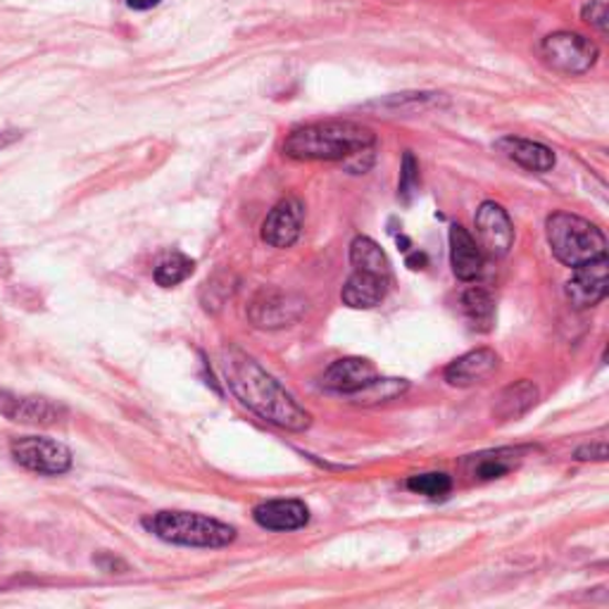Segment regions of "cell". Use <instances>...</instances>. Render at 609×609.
<instances>
[{"mask_svg":"<svg viewBox=\"0 0 609 609\" xmlns=\"http://www.w3.org/2000/svg\"><path fill=\"white\" fill-rule=\"evenodd\" d=\"M222 374L236 398L260 419L286 431H304L310 426V413H304L293 395L243 350H224Z\"/></svg>","mask_w":609,"mask_h":609,"instance_id":"6da1fadb","label":"cell"},{"mask_svg":"<svg viewBox=\"0 0 609 609\" xmlns=\"http://www.w3.org/2000/svg\"><path fill=\"white\" fill-rule=\"evenodd\" d=\"M376 136L357 121H319L286 136L284 152L291 160H350L374 148Z\"/></svg>","mask_w":609,"mask_h":609,"instance_id":"7a4b0ae2","label":"cell"},{"mask_svg":"<svg viewBox=\"0 0 609 609\" xmlns=\"http://www.w3.org/2000/svg\"><path fill=\"white\" fill-rule=\"evenodd\" d=\"M551 250L562 265L581 267L607 257V238L600 228L571 212H555L545 222Z\"/></svg>","mask_w":609,"mask_h":609,"instance_id":"3957f363","label":"cell"},{"mask_svg":"<svg viewBox=\"0 0 609 609\" xmlns=\"http://www.w3.org/2000/svg\"><path fill=\"white\" fill-rule=\"evenodd\" d=\"M143 526L167 543L186 547H226L236 538L234 526L191 512H158L146 516Z\"/></svg>","mask_w":609,"mask_h":609,"instance_id":"277c9868","label":"cell"},{"mask_svg":"<svg viewBox=\"0 0 609 609\" xmlns=\"http://www.w3.org/2000/svg\"><path fill=\"white\" fill-rule=\"evenodd\" d=\"M598 45L584 34L574 32H555L547 34L541 43L543 63L553 72L578 76L586 74L598 63Z\"/></svg>","mask_w":609,"mask_h":609,"instance_id":"5b68a950","label":"cell"},{"mask_svg":"<svg viewBox=\"0 0 609 609\" xmlns=\"http://www.w3.org/2000/svg\"><path fill=\"white\" fill-rule=\"evenodd\" d=\"M10 455L20 467L43 477H60L72 469V450L65 444H57V440L51 438H14L10 444Z\"/></svg>","mask_w":609,"mask_h":609,"instance_id":"8992f818","label":"cell"},{"mask_svg":"<svg viewBox=\"0 0 609 609\" xmlns=\"http://www.w3.org/2000/svg\"><path fill=\"white\" fill-rule=\"evenodd\" d=\"M308 310V302L279 288H265L248 304V317L257 329H284L296 324Z\"/></svg>","mask_w":609,"mask_h":609,"instance_id":"52a82bcc","label":"cell"},{"mask_svg":"<svg viewBox=\"0 0 609 609\" xmlns=\"http://www.w3.org/2000/svg\"><path fill=\"white\" fill-rule=\"evenodd\" d=\"M474 226H477L474 241L479 243L483 255L500 260V257H505L510 253L514 243V226L505 207L493 201L481 203V207L477 210Z\"/></svg>","mask_w":609,"mask_h":609,"instance_id":"ba28073f","label":"cell"},{"mask_svg":"<svg viewBox=\"0 0 609 609\" xmlns=\"http://www.w3.org/2000/svg\"><path fill=\"white\" fill-rule=\"evenodd\" d=\"M607 286H609V265H607V257H600V260L574 267L571 279L565 286V298L576 310L596 308V304H600L607 298Z\"/></svg>","mask_w":609,"mask_h":609,"instance_id":"9c48e42d","label":"cell"},{"mask_svg":"<svg viewBox=\"0 0 609 609\" xmlns=\"http://www.w3.org/2000/svg\"><path fill=\"white\" fill-rule=\"evenodd\" d=\"M0 415L18 424L53 426L67 415L63 405H55L45 398H29L10 391H0Z\"/></svg>","mask_w":609,"mask_h":609,"instance_id":"30bf717a","label":"cell"},{"mask_svg":"<svg viewBox=\"0 0 609 609\" xmlns=\"http://www.w3.org/2000/svg\"><path fill=\"white\" fill-rule=\"evenodd\" d=\"M304 207L296 197H286L263 222V241L271 248H291L302 234Z\"/></svg>","mask_w":609,"mask_h":609,"instance_id":"8fae6325","label":"cell"},{"mask_svg":"<svg viewBox=\"0 0 609 609\" xmlns=\"http://www.w3.org/2000/svg\"><path fill=\"white\" fill-rule=\"evenodd\" d=\"M500 364V357L491 348H477L469 350L467 355L457 357L446 367V381L455 388H469L474 384H481L483 378H489Z\"/></svg>","mask_w":609,"mask_h":609,"instance_id":"7c38bea8","label":"cell"},{"mask_svg":"<svg viewBox=\"0 0 609 609\" xmlns=\"http://www.w3.org/2000/svg\"><path fill=\"white\" fill-rule=\"evenodd\" d=\"M526 450L524 448H498L479 455H469L464 460L467 477L474 481H495L507 477L510 471L522 464Z\"/></svg>","mask_w":609,"mask_h":609,"instance_id":"4fadbf2b","label":"cell"},{"mask_svg":"<svg viewBox=\"0 0 609 609\" xmlns=\"http://www.w3.org/2000/svg\"><path fill=\"white\" fill-rule=\"evenodd\" d=\"M372 378H376V367L370 360L362 357H343L331 364V367L322 376V386L333 393H343V395H353L360 388L370 384Z\"/></svg>","mask_w":609,"mask_h":609,"instance_id":"5bb4252c","label":"cell"},{"mask_svg":"<svg viewBox=\"0 0 609 609\" xmlns=\"http://www.w3.org/2000/svg\"><path fill=\"white\" fill-rule=\"evenodd\" d=\"M450 265L460 281H474L483 271V253L462 224L450 226Z\"/></svg>","mask_w":609,"mask_h":609,"instance_id":"9a60e30c","label":"cell"},{"mask_svg":"<svg viewBox=\"0 0 609 609\" xmlns=\"http://www.w3.org/2000/svg\"><path fill=\"white\" fill-rule=\"evenodd\" d=\"M388 286H391L388 277H378V274L353 269V274H350L341 291V300L353 310H372L376 304L384 302Z\"/></svg>","mask_w":609,"mask_h":609,"instance_id":"2e32d148","label":"cell"},{"mask_svg":"<svg viewBox=\"0 0 609 609\" xmlns=\"http://www.w3.org/2000/svg\"><path fill=\"white\" fill-rule=\"evenodd\" d=\"M253 520L267 531H296L310 522V510L300 500H267L253 510Z\"/></svg>","mask_w":609,"mask_h":609,"instance_id":"e0dca14e","label":"cell"},{"mask_svg":"<svg viewBox=\"0 0 609 609\" xmlns=\"http://www.w3.org/2000/svg\"><path fill=\"white\" fill-rule=\"evenodd\" d=\"M495 148L505 156L507 160L516 162L520 167L528 172H551L555 167V152L536 141L528 139H516V136H505V139H500L495 143Z\"/></svg>","mask_w":609,"mask_h":609,"instance_id":"ac0fdd59","label":"cell"},{"mask_svg":"<svg viewBox=\"0 0 609 609\" xmlns=\"http://www.w3.org/2000/svg\"><path fill=\"white\" fill-rule=\"evenodd\" d=\"M536 403H538V386L526 378L516 381V384L507 386L498 395V400L493 405V417H498L500 421L520 419Z\"/></svg>","mask_w":609,"mask_h":609,"instance_id":"d6986e66","label":"cell"},{"mask_svg":"<svg viewBox=\"0 0 609 609\" xmlns=\"http://www.w3.org/2000/svg\"><path fill=\"white\" fill-rule=\"evenodd\" d=\"M350 265H353V269L378 274V277L391 279L388 257L384 250H381L378 243L372 241L370 236H357L353 243H350Z\"/></svg>","mask_w":609,"mask_h":609,"instance_id":"ffe728a7","label":"cell"},{"mask_svg":"<svg viewBox=\"0 0 609 609\" xmlns=\"http://www.w3.org/2000/svg\"><path fill=\"white\" fill-rule=\"evenodd\" d=\"M462 312L471 329L485 333L495 324V300L485 288H469L462 296Z\"/></svg>","mask_w":609,"mask_h":609,"instance_id":"44dd1931","label":"cell"},{"mask_svg":"<svg viewBox=\"0 0 609 609\" xmlns=\"http://www.w3.org/2000/svg\"><path fill=\"white\" fill-rule=\"evenodd\" d=\"M405 391H407V381H403V378H378L376 376V378L370 381L367 386L350 395V398H353V403H357V405H376V403L395 400Z\"/></svg>","mask_w":609,"mask_h":609,"instance_id":"7402d4cb","label":"cell"},{"mask_svg":"<svg viewBox=\"0 0 609 609\" xmlns=\"http://www.w3.org/2000/svg\"><path fill=\"white\" fill-rule=\"evenodd\" d=\"M193 271H195V263L191 257L174 253V255H167L156 267V281L162 288H172V286H179L181 281H186Z\"/></svg>","mask_w":609,"mask_h":609,"instance_id":"603a6c76","label":"cell"},{"mask_svg":"<svg viewBox=\"0 0 609 609\" xmlns=\"http://www.w3.org/2000/svg\"><path fill=\"white\" fill-rule=\"evenodd\" d=\"M407 489L413 493H417V495H424V498L444 500L452 491V479L448 474H444V471H431V474L409 477Z\"/></svg>","mask_w":609,"mask_h":609,"instance_id":"cb8c5ba5","label":"cell"},{"mask_svg":"<svg viewBox=\"0 0 609 609\" xmlns=\"http://www.w3.org/2000/svg\"><path fill=\"white\" fill-rule=\"evenodd\" d=\"M417 184H419V167L415 162L413 152H405L403 172H400V186H398V195H400L403 203L413 201V195L417 191Z\"/></svg>","mask_w":609,"mask_h":609,"instance_id":"d4e9b609","label":"cell"},{"mask_svg":"<svg viewBox=\"0 0 609 609\" xmlns=\"http://www.w3.org/2000/svg\"><path fill=\"white\" fill-rule=\"evenodd\" d=\"M581 14L590 26L598 29V32H602V34L607 32V3L605 0H588Z\"/></svg>","mask_w":609,"mask_h":609,"instance_id":"484cf974","label":"cell"},{"mask_svg":"<svg viewBox=\"0 0 609 609\" xmlns=\"http://www.w3.org/2000/svg\"><path fill=\"white\" fill-rule=\"evenodd\" d=\"M576 460L578 462H605L607 460V444L600 440V444H586L576 450Z\"/></svg>","mask_w":609,"mask_h":609,"instance_id":"4316f807","label":"cell"},{"mask_svg":"<svg viewBox=\"0 0 609 609\" xmlns=\"http://www.w3.org/2000/svg\"><path fill=\"white\" fill-rule=\"evenodd\" d=\"M160 3H162V0H127V8L136 10V12H146V10H152Z\"/></svg>","mask_w":609,"mask_h":609,"instance_id":"83f0119b","label":"cell"},{"mask_svg":"<svg viewBox=\"0 0 609 609\" xmlns=\"http://www.w3.org/2000/svg\"><path fill=\"white\" fill-rule=\"evenodd\" d=\"M20 136H22L20 131H0V150L12 146L14 141H20Z\"/></svg>","mask_w":609,"mask_h":609,"instance_id":"f1b7e54d","label":"cell"}]
</instances>
